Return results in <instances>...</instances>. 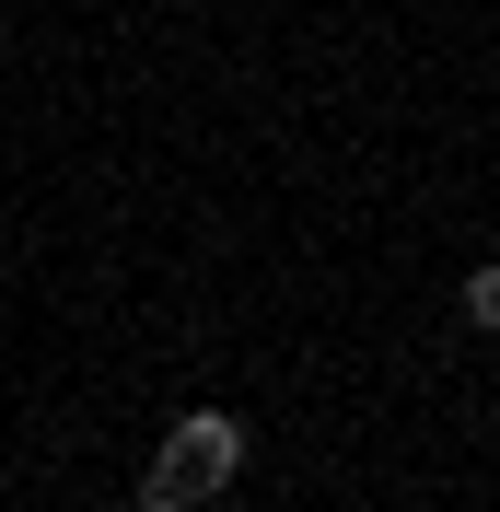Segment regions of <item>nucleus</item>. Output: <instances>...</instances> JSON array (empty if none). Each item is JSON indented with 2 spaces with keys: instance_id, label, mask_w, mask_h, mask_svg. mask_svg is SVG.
<instances>
[{
  "instance_id": "obj_2",
  "label": "nucleus",
  "mask_w": 500,
  "mask_h": 512,
  "mask_svg": "<svg viewBox=\"0 0 500 512\" xmlns=\"http://www.w3.org/2000/svg\"><path fill=\"white\" fill-rule=\"evenodd\" d=\"M466 326H477V338H500V256H489V268H466Z\"/></svg>"
},
{
  "instance_id": "obj_1",
  "label": "nucleus",
  "mask_w": 500,
  "mask_h": 512,
  "mask_svg": "<svg viewBox=\"0 0 500 512\" xmlns=\"http://www.w3.org/2000/svg\"><path fill=\"white\" fill-rule=\"evenodd\" d=\"M233 478H245V419L233 408H187L175 431H163L152 478H140V512H198V501H221Z\"/></svg>"
}]
</instances>
